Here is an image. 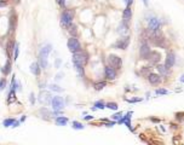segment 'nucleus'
<instances>
[{"label": "nucleus", "instance_id": "obj_2", "mask_svg": "<svg viewBox=\"0 0 184 145\" xmlns=\"http://www.w3.org/2000/svg\"><path fill=\"white\" fill-rule=\"evenodd\" d=\"M51 50H52V46L50 44L45 45L44 47L40 50V53H39V64H40L41 69H46L47 68V56H49Z\"/></svg>", "mask_w": 184, "mask_h": 145}, {"label": "nucleus", "instance_id": "obj_6", "mask_svg": "<svg viewBox=\"0 0 184 145\" xmlns=\"http://www.w3.org/2000/svg\"><path fill=\"white\" fill-rule=\"evenodd\" d=\"M108 63H109V65L110 67H113L114 69H121V67H122V59L119 56H116V55H109L108 56Z\"/></svg>", "mask_w": 184, "mask_h": 145}, {"label": "nucleus", "instance_id": "obj_29", "mask_svg": "<svg viewBox=\"0 0 184 145\" xmlns=\"http://www.w3.org/2000/svg\"><path fill=\"white\" fill-rule=\"evenodd\" d=\"M14 49H15V41H12V40H11V41L7 44V53L10 55L11 51H12Z\"/></svg>", "mask_w": 184, "mask_h": 145}, {"label": "nucleus", "instance_id": "obj_44", "mask_svg": "<svg viewBox=\"0 0 184 145\" xmlns=\"http://www.w3.org/2000/svg\"><path fill=\"white\" fill-rule=\"evenodd\" d=\"M179 80H181V82H183V84H184V74H182V75H181Z\"/></svg>", "mask_w": 184, "mask_h": 145}, {"label": "nucleus", "instance_id": "obj_23", "mask_svg": "<svg viewBox=\"0 0 184 145\" xmlns=\"http://www.w3.org/2000/svg\"><path fill=\"white\" fill-rule=\"evenodd\" d=\"M105 86H107V82H105V81L96 82V84H94V90H96V91H100V90H103Z\"/></svg>", "mask_w": 184, "mask_h": 145}, {"label": "nucleus", "instance_id": "obj_5", "mask_svg": "<svg viewBox=\"0 0 184 145\" xmlns=\"http://www.w3.org/2000/svg\"><path fill=\"white\" fill-rule=\"evenodd\" d=\"M67 46H68V49H69V51L72 52V53L81 50V44H80L79 40L76 39V36H70L68 39V41H67Z\"/></svg>", "mask_w": 184, "mask_h": 145}, {"label": "nucleus", "instance_id": "obj_30", "mask_svg": "<svg viewBox=\"0 0 184 145\" xmlns=\"http://www.w3.org/2000/svg\"><path fill=\"white\" fill-rule=\"evenodd\" d=\"M15 61L17 59V58H18V53H20V46H18V44H17V42H15Z\"/></svg>", "mask_w": 184, "mask_h": 145}, {"label": "nucleus", "instance_id": "obj_16", "mask_svg": "<svg viewBox=\"0 0 184 145\" xmlns=\"http://www.w3.org/2000/svg\"><path fill=\"white\" fill-rule=\"evenodd\" d=\"M132 18V10H131V6H126V9L124 10L122 12V21L124 22H130Z\"/></svg>", "mask_w": 184, "mask_h": 145}, {"label": "nucleus", "instance_id": "obj_27", "mask_svg": "<svg viewBox=\"0 0 184 145\" xmlns=\"http://www.w3.org/2000/svg\"><path fill=\"white\" fill-rule=\"evenodd\" d=\"M49 87H50V90H51V91H55V92H62V91H63V90H62L59 86H57V85H53V84H51Z\"/></svg>", "mask_w": 184, "mask_h": 145}, {"label": "nucleus", "instance_id": "obj_19", "mask_svg": "<svg viewBox=\"0 0 184 145\" xmlns=\"http://www.w3.org/2000/svg\"><path fill=\"white\" fill-rule=\"evenodd\" d=\"M128 32V23L127 22H121L120 23V26H119L117 28V33H120V34H126Z\"/></svg>", "mask_w": 184, "mask_h": 145}, {"label": "nucleus", "instance_id": "obj_1", "mask_svg": "<svg viewBox=\"0 0 184 145\" xmlns=\"http://www.w3.org/2000/svg\"><path fill=\"white\" fill-rule=\"evenodd\" d=\"M88 58H90V56H88V53L86 51L84 50H79V51H76L73 53V58H72V61L74 64H78V65H82V67H85L87 64V62H88Z\"/></svg>", "mask_w": 184, "mask_h": 145}, {"label": "nucleus", "instance_id": "obj_47", "mask_svg": "<svg viewBox=\"0 0 184 145\" xmlns=\"http://www.w3.org/2000/svg\"><path fill=\"white\" fill-rule=\"evenodd\" d=\"M143 3H144L145 6H148V0H143Z\"/></svg>", "mask_w": 184, "mask_h": 145}, {"label": "nucleus", "instance_id": "obj_39", "mask_svg": "<svg viewBox=\"0 0 184 145\" xmlns=\"http://www.w3.org/2000/svg\"><path fill=\"white\" fill-rule=\"evenodd\" d=\"M20 126V121H14L12 125H11V127H18Z\"/></svg>", "mask_w": 184, "mask_h": 145}, {"label": "nucleus", "instance_id": "obj_43", "mask_svg": "<svg viewBox=\"0 0 184 145\" xmlns=\"http://www.w3.org/2000/svg\"><path fill=\"white\" fill-rule=\"evenodd\" d=\"M62 76H63V74H62V73H59V74H57V78H56V79H57V80H59V79H62Z\"/></svg>", "mask_w": 184, "mask_h": 145}, {"label": "nucleus", "instance_id": "obj_36", "mask_svg": "<svg viewBox=\"0 0 184 145\" xmlns=\"http://www.w3.org/2000/svg\"><path fill=\"white\" fill-rule=\"evenodd\" d=\"M29 100H31L32 104L35 103V96H34V93H31V96H29Z\"/></svg>", "mask_w": 184, "mask_h": 145}, {"label": "nucleus", "instance_id": "obj_28", "mask_svg": "<svg viewBox=\"0 0 184 145\" xmlns=\"http://www.w3.org/2000/svg\"><path fill=\"white\" fill-rule=\"evenodd\" d=\"M14 121H15V119H6V120L3 121V125H4L5 127H10L11 125H12Z\"/></svg>", "mask_w": 184, "mask_h": 145}, {"label": "nucleus", "instance_id": "obj_41", "mask_svg": "<svg viewBox=\"0 0 184 145\" xmlns=\"http://www.w3.org/2000/svg\"><path fill=\"white\" fill-rule=\"evenodd\" d=\"M92 119H93V116H91V115L85 116V120H87V121H90V120H92Z\"/></svg>", "mask_w": 184, "mask_h": 145}, {"label": "nucleus", "instance_id": "obj_21", "mask_svg": "<svg viewBox=\"0 0 184 145\" xmlns=\"http://www.w3.org/2000/svg\"><path fill=\"white\" fill-rule=\"evenodd\" d=\"M68 123V119L64 117V116H59V117L56 119V125L57 126H67Z\"/></svg>", "mask_w": 184, "mask_h": 145}, {"label": "nucleus", "instance_id": "obj_13", "mask_svg": "<svg viewBox=\"0 0 184 145\" xmlns=\"http://www.w3.org/2000/svg\"><path fill=\"white\" fill-rule=\"evenodd\" d=\"M156 69L159 74L161 75V78H168L171 75V68L166 64H156Z\"/></svg>", "mask_w": 184, "mask_h": 145}, {"label": "nucleus", "instance_id": "obj_22", "mask_svg": "<svg viewBox=\"0 0 184 145\" xmlns=\"http://www.w3.org/2000/svg\"><path fill=\"white\" fill-rule=\"evenodd\" d=\"M67 28H68V32H69L70 35H72V36H76V34H78V28H76L75 24H73V23H72V24H69Z\"/></svg>", "mask_w": 184, "mask_h": 145}, {"label": "nucleus", "instance_id": "obj_9", "mask_svg": "<svg viewBox=\"0 0 184 145\" xmlns=\"http://www.w3.org/2000/svg\"><path fill=\"white\" fill-rule=\"evenodd\" d=\"M64 99L62 97H52L51 98V105H52V109L53 110H62L64 108Z\"/></svg>", "mask_w": 184, "mask_h": 145}, {"label": "nucleus", "instance_id": "obj_42", "mask_svg": "<svg viewBox=\"0 0 184 145\" xmlns=\"http://www.w3.org/2000/svg\"><path fill=\"white\" fill-rule=\"evenodd\" d=\"M59 65H61V59H57L56 61V68H59Z\"/></svg>", "mask_w": 184, "mask_h": 145}, {"label": "nucleus", "instance_id": "obj_15", "mask_svg": "<svg viewBox=\"0 0 184 145\" xmlns=\"http://www.w3.org/2000/svg\"><path fill=\"white\" fill-rule=\"evenodd\" d=\"M165 64L172 68V67H174L176 64V55L173 53V52H168L167 55H166V59H165Z\"/></svg>", "mask_w": 184, "mask_h": 145}, {"label": "nucleus", "instance_id": "obj_34", "mask_svg": "<svg viewBox=\"0 0 184 145\" xmlns=\"http://www.w3.org/2000/svg\"><path fill=\"white\" fill-rule=\"evenodd\" d=\"M56 3L58 4V6H59V7L66 9V0H56Z\"/></svg>", "mask_w": 184, "mask_h": 145}, {"label": "nucleus", "instance_id": "obj_24", "mask_svg": "<svg viewBox=\"0 0 184 145\" xmlns=\"http://www.w3.org/2000/svg\"><path fill=\"white\" fill-rule=\"evenodd\" d=\"M72 127L74 129H84V125L79 121H72Z\"/></svg>", "mask_w": 184, "mask_h": 145}, {"label": "nucleus", "instance_id": "obj_32", "mask_svg": "<svg viewBox=\"0 0 184 145\" xmlns=\"http://www.w3.org/2000/svg\"><path fill=\"white\" fill-rule=\"evenodd\" d=\"M167 93H168V91L166 88H158L155 91V94H167Z\"/></svg>", "mask_w": 184, "mask_h": 145}, {"label": "nucleus", "instance_id": "obj_10", "mask_svg": "<svg viewBox=\"0 0 184 145\" xmlns=\"http://www.w3.org/2000/svg\"><path fill=\"white\" fill-rule=\"evenodd\" d=\"M150 46L148 45V42L143 41L141 44V49H139V57H141V59H148V57H149L150 55Z\"/></svg>", "mask_w": 184, "mask_h": 145}, {"label": "nucleus", "instance_id": "obj_33", "mask_svg": "<svg viewBox=\"0 0 184 145\" xmlns=\"http://www.w3.org/2000/svg\"><path fill=\"white\" fill-rule=\"evenodd\" d=\"M122 117V113H116L114 115H111V119L114 120V121H117V120H120Z\"/></svg>", "mask_w": 184, "mask_h": 145}, {"label": "nucleus", "instance_id": "obj_46", "mask_svg": "<svg viewBox=\"0 0 184 145\" xmlns=\"http://www.w3.org/2000/svg\"><path fill=\"white\" fill-rule=\"evenodd\" d=\"M151 121H153V122H159V120L158 119H154V117H151Z\"/></svg>", "mask_w": 184, "mask_h": 145}, {"label": "nucleus", "instance_id": "obj_3", "mask_svg": "<svg viewBox=\"0 0 184 145\" xmlns=\"http://www.w3.org/2000/svg\"><path fill=\"white\" fill-rule=\"evenodd\" d=\"M74 10H70V9H66L62 11L61 13V24L63 27H68L69 24H72L73 23V20H74Z\"/></svg>", "mask_w": 184, "mask_h": 145}, {"label": "nucleus", "instance_id": "obj_37", "mask_svg": "<svg viewBox=\"0 0 184 145\" xmlns=\"http://www.w3.org/2000/svg\"><path fill=\"white\" fill-rule=\"evenodd\" d=\"M6 5H7L6 0H0V7H4V6H6Z\"/></svg>", "mask_w": 184, "mask_h": 145}, {"label": "nucleus", "instance_id": "obj_14", "mask_svg": "<svg viewBox=\"0 0 184 145\" xmlns=\"http://www.w3.org/2000/svg\"><path fill=\"white\" fill-rule=\"evenodd\" d=\"M147 61H149L150 64H159V62L161 61V55L158 51H151Z\"/></svg>", "mask_w": 184, "mask_h": 145}, {"label": "nucleus", "instance_id": "obj_8", "mask_svg": "<svg viewBox=\"0 0 184 145\" xmlns=\"http://www.w3.org/2000/svg\"><path fill=\"white\" fill-rule=\"evenodd\" d=\"M128 45H130V36H122L113 45V47H115L117 50H126L128 47Z\"/></svg>", "mask_w": 184, "mask_h": 145}, {"label": "nucleus", "instance_id": "obj_11", "mask_svg": "<svg viewBox=\"0 0 184 145\" xmlns=\"http://www.w3.org/2000/svg\"><path fill=\"white\" fill-rule=\"evenodd\" d=\"M147 79H148V81H149V84L153 85V86H158V85L161 84V81H162L161 75L155 74V73H149L147 75Z\"/></svg>", "mask_w": 184, "mask_h": 145}, {"label": "nucleus", "instance_id": "obj_35", "mask_svg": "<svg viewBox=\"0 0 184 145\" xmlns=\"http://www.w3.org/2000/svg\"><path fill=\"white\" fill-rule=\"evenodd\" d=\"M142 98H133V99H127L128 103H136V102H142Z\"/></svg>", "mask_w": 184, "mask_h": 145}, {"label": "nucleus", "instance_id": "obj_38", "mask_svg": "<svg viewBox=\"0 0 184 145\" xmlns=\"http://www.w3.org/2000/svg\"><path fill=\"white\" fill-rule=\"evenodd\" d=\"M125 4H126V6H131L133 4V0H125Z\"/></svg>", "mask_w": 184, "mask_h": 145}, {"label": "nucleus", "instance_id": "obj_45", "mask_svg": "<svg viewBox=\"0 0 184 145\" xmlns=\"http://www.w3.org/2000/svg\"><path fill=\"white\" fill-rule=\"evenodd\" d=\"M26 119H27V116H26V115H23L22 117H21V122H23V121H26Z\"/></svg>", "mask_w": 184, "mask_h": 145}, {"label": "nucleus", "instance_id": "obj_4", "mask_svg": "<svg viewBox=\"0 0 184 145\" xmlns=\"http://www.w3.org/2000/svg\"><path fill=\"white\" fill-rule=\"evenodd\" d=\"M150 41L155 45V46H159V47H162L165 49L166 46H165V38L160 34L159 32H155V33H151V35H150Z\"/></svg>", "mask_w": 184, "mask_h": 145}, {"label": "nucleus", "instance_id": "obj_12", "mask_svg": "<svg viewBox=\"0 0 184 145\" xmlns=\"http://www.w3.org/2000/svg\"><path fill=\"white\" fill-rule=\"evenodd\" d=\"M104 76L107 80H115L116 76H117V73H116V69H114L110 65H107L104 68Z\"/></svg>", "mask_w": 184, "mask_h": 145}, {"label": "nucleus", "instance_id": "obj_18", "mask_svg": "<svg viewBox=\"0 0 184 145\" xmlns=\"http://www.w3.org/2000/svg\"><path fill=\"white\" fill-rule=\"evenodd\" d=\"M11 70H12V64H11V61L7 59L6 63H5V65L3 67L1 71H3V74L5 75V76H6V75H9V74L11 73Z\"/></svg>", "mask_w": 184, "mask_h": 145}, {"label": "nucleus", "instance_id": "obj_31", "mask_svg": "<svg viewBox=\"0 0 184 145\" xmlns=\"http://www.w3.org/2000/svg\"><path fill=\"white\" fill-rule=\"evenodd\" d=\"M5 87H6V79L1 78V79H0V91H3Z\"/></svg>", "mask_w": 184, "mask_h": 145}, {"label": "nucleus", "instance_id": "obj_7", "mask_svg": "<svg viewBox=\"0 0 184 145\" xmlns=\"http://www.w3.org/2000/svg\"><path fill=\"white\" fill-rule=\"evenodd\" d=\"M160 28H161V22H160L159 18H156V17H150V18L148 20V29H149L151 33L159 32Z\"/></svg>", "mask_w": 184, "mask_h": 145}, {"label": "nucleus", "instance_id": "obj_25", "mask_svg": "<svg viewBox=\"0 0 184 145\" xmlns=\"http://www.w3.org/2000/svg\"><path fill=\"white\" fill-rule=\"evenodd\" d=\"M105 108H108V109H110V110H117L119 105H117L115 102H109V103L105 104Z\"/></svg>", "mask_w": 184, "mask_h": 145}, {"label": "nucleus", "instance_id": "obj_17", "mask_svg": "<svg viewBox=\"0 0 184 145\" xmlns=\"http://www.w3.org/2000/svg\"><path fill=\"white\" fill-rule=\"evenodd\" d=\"M31 71H32V74L35 75V76H39V75H40L41 67H40V64L38 62H34V63L31 64Z\"/></svg>", "mask_w": 184, "mask_h": 145}, {"label": "nucleus", "instance_id": "obj_20", "mask_svg": "<svg viewBox=\"0 0 184 145\" xmlns=\"http://www.w3.org/2000/svg\"><path fill=\"white\" fill-rule=\"evenodd\" d=\"M16 23H17V16L12 15L10 17V32L14 33L16 30Z\"/></svg>", "mask_w": 184, "mask_h": 145}, {"label": "nucleus", "instance_id": "obj_26", "mask_svg": "<svg viewBox=\"0 0 184 145\" xmlns=\"http://www.w3.org/2000/svg\"><path fill=\"white\" fill-rule=\"evenodd\" d=\"M94 108L96 109H104L105 108V103L103 102V100H97L96 103H94Z\"/></svg>", "mask_w": 184, "mask_h": 145}, {"label": "nucleus", "instance_id": "obj_40", "mask_svg": "<svg viewBox=\"0 0 184 145\" xmlns=\"http://www.w3.org/2000/svg\"><path fill=\"white\" fill-rule=\"evenodd\" d=\"M183 115H184L183 113H178V114H177V119H178V120H181V119L183 117Z\"/></svg>", "mask_w": 184, "mask_h": 145}]
</instances>
